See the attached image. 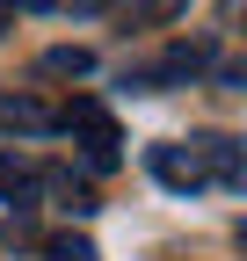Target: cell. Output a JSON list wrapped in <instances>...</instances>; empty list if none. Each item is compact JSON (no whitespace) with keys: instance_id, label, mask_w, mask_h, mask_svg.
Wrapping results in <instances>:
<instances>
[{"instance_id":"cell-1","label":"cell","mask_w":247,"mask_h":261,"mask_svg":"<svg viewBox=\"0 0 247 261\" xmlns=\"http://www.w3.org/2000/svg\"><path fill=\"white\" fill-rule=\"evenodd\" d=\"M58 130H66V138L87 152V167H102V174L124 160V152H116V145H124V138H116V116H109L102 102H87V94H80L73 109H58Z\"/></svg>"},{"instance_id":"cell-2","label":"cell","mask_w":247,"mask_h":261,"mask_svg":"<svg viewBox=\"0 0 247 261\" xmlns=\"http://www.w3.org/2000/svg\"><path fill=\"white\" fill-rule=\"evenodd\" d=\"M189 152H196V167H204L211 181L247 189V145H240V138H218V130H204V138H189Z\"/></svg>"},{"instance_id":"cell-3","label":"cell","mask_w":247,"mask_h":261,"mask_svg":"<svg viewBox=\"0 0 247 261\" xmlns=\"http://www.w3.org/2000/svg\"><path fill=\"white\" fill-rule=\"evenodd\" d=\"M145 167L160 174L167 189H182V196H196V189L211 181V174L196 167V152H182V145H153V152H145Z\"/></svg>"},{"instance_id":"cell-4","label":"cell","mask_w":247,"mask_h":261,"mask_svg":"<svg viewBox=\"0 0 247 261\" xmlns=\"http://www.w3.org/2000/svg\"><path fill=\"white\" fill-rule=\"evenodd\" d=\"M0 123L22 130V138H44V130H58V109L37 102V94H0Z\"/></svg>"},{"instance_id":"cell-5","label":"cell","mask_w":247,"mask_h":261,"mask_svg":"<svg viewBox=\"0 0 247 261\" xmlns=\"http://www.w3.org/2000/svg\"><path fill=\"white\" fill-rule=\"evenodd\" d=\"M37 189H44V167H29L22 152H0V196H8L15 211L37 203Z\"/></svg>"},{"instance_id":"cell-6","label":"cell","mask_w":247,"mask_h":261,"mask_svg":"<svg viewBox=\"0 0 247 261\" xmlns=\"http://www.w3.org/2000/svg\"><path fill=\"white\" fill-rule=\"evenodd\" d=\"M211 65V44H175L160 65H153V73H138V87H160V80H196Z\"/></svg>"},{"instance_id":"cell-7","label":"cell","mask_w":247,"mask_h":261,"mask_svg":"<svg viewBox=\"0 0 247 261\" xmlns=\"http://www.w3.org/2000/svg\"><path fill=\"white\" fill-rule=\"evenodd\" d=\"M37 73H51V80H87V73H95V51L58 44V51H44V58H37Z\"/></svg>"},{"instance_id":"cell-8","label":"cell","mask_w":247,"mask_h":261,"mask_svg":"<svg viewBox=\"0 0 247 261\" xmlns=\"http://www.w3.org/2000/svg\"><path fill=\"white\" fill-rule=\"evenodd\" d=\"M44 189L58 196V203H66L73 218H87V211H95V189H87V181H73L66 167H44Z\"/></svg>"},{"instance_id":"cell-9","label":"cell","mask_w":247,"mask_h":261,"mask_svg":"<svg viewBox=\"0 0 247 261\" xmlns=\"http://www.w3.org/2000/svg\"><path fill=\"white\" fill-rule=\"evenodd\" d=\"M44 261H102V254H95V240H80V232H58V240H44Z\"/></svg>"},{"instance_id":"cell-10","label":"cell","mask_w":247,"mask_h":261,"mask_svg":"<svg viewBox=\"0 0 247 261\" xmlns=\"http://www.w3.org/2000/svg\"><path fill=\"white\" fill-rule=\"evenodd\" d=\"M182 15V0H124V22H167Z\"/></svg>"},{"instance_id":"cell-11","label":"cell","mask_w":247,"mask_h":261,"mask_svg":"<svg viewBox=\"0 0 247 261\" xmlns=\"http://www.w3.org/2000/svg\"><path fill=\"white\" fill-rule=\"evenodd\" d=\"M15 8H29V15H44V8H58V0H15Z\"/></svg>"},{"instance_id":"cell-12","label":"cell","mask_w":247,"mask_h":261,"mask_svg":"<svg viewBox=\"0 0 247 261\" xmlns=\"http://www.w3.org/2000/svg\"><path fill=\"white\" fill-rule=\"evenodd\" d=\"M240 254H247V218H240Z\"/></svg>"},{"instance_id":"cell-13","label":"cell","mask_w":247,"mask_h":261,"mask_svg":"<svg viewBox=\"0 0 247 261\" xmlns=\"http://www.w3.org/2000/svg\"><path fill=\"white\" fill-rule=\"evenodd\" d=\"M0 29H8V8H0Z\"/></svg>"}]
</instances>
